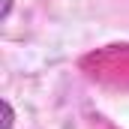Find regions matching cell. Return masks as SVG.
Returning a JSON list of instances; mask_svg holds the SVG:
<instances>
[{"mask_svg": "<svg viewBox=\"0 0 129 129\" xmlns=\"http://www.w3.org/2000/svg\"><path fill=\"white\" fill-rule=\"evenodd\" d=\"M9 6H12V0H3V12H0V15H3V18H6V15H9Z\"/></svg>", "mask_w": 129, "mask_h": 129, "instance_id": "1", "label": "cell"}]
</instances>
